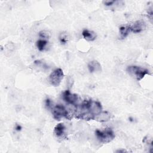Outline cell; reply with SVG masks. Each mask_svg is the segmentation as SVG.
<instances>
[{
    "instance_id": "6da1fadb",
    "label": "cell",
    "mask_w": 153,
    "mask_h": 153,
    "mask_svg": "<svg viewBox=\"0 0 153 153\" xmlns=\"http://www.w3.org/2000/svg\"><path fill=\"white\" fill-rule=\"evenodd\" d=\"M102 111L101 103L91 99L84 100L75 106L74 115L75 118L84 120H94L96 116Z\"/></svg>"
},
{
    "instance_id": "7a4b0ae2",
    "label": "cell",
    "mask_w": 153,
    "mask_h": 153,
    "mask_svg": "<svg viewBox=\"0 0 153 153\" xmlns=\"http://www.w3.org/2000/svg\"><path fill=\"white\" fill-rule=\"evenodd\" d=\"M96 136L97 139L103 143H107L115 138V134L111 128H106L103 130H96Z\"/></svg>"
},
{
    "instance_id": "3957f363",
    "label": "cell",
    "mask_w": 153,
    "mask_h": 153,
    "mask_svg": "<svg viewBox=\"0 0 153 153\" xmlns=\"http://www.w3.org/2000/svg\"><path fill=\"white\" fill-rule=\"evenodd\" d=\"M127 71L138 81L141 80L146 75L149 74V71L148 69L137 66H128Z\"/></svg>"
},
{
    "instance_id": "277c9868",
    "label": "cell",
    "mask_w": 153,
    "mask_h": 153,
    "mask_svg": "<svg viewBox=\"0 0 153 153\" xmlns=\"http://www.w3.org/2000/svg\"><path fill=\"white\" fill-rule=\"evenodd\" d=\"M51 108L53 117L56 120H60L62 117H65L68 120L71 118L69 112L63 105H56L54 106H52Z\"/></svg>"
},
{
    "instance_id": "5b68a950",
    "label": "cell",
    "mask_w": 153,
    "mask_h": 153,
    "mask_svg": "<svg viewBox=\"0 0 153 153\" xmlns=\"http://www.w3.org/2000/svg\"><path fill=\"white\" fill-rule=\"evenodd\" d=\"M64 76L63 72L62 69L57 68L55 69L49 76V82L51 85L57 87L59 86Z\"/></svg>"
},
{
    "instance_id": "8992f818",
    "label": "cell",
    "mask_w": 153,
    "mask_h": 153,
    "mask_svg": "<svg viewBox=\"0 0 153 153\" xmlns=\"http://www.w3.org/2000/svg\"><path fill=\"white\" fill-rule=\"evenodd\" d=\"M63 99L68 103L74 106H76L78 105L79 102V97L76 94L71 93L69 90H65L62 94Z\"/></svg>"
},
{
    "instance_id": "52a82bcc",
    "label": "cell",
    "mask_w": 153,
    "mask_h": 153,
    "mask_svg": "<svg viewBox=\"0 0 153 153\" xmlns=\"http://www.w3.org/2000/svg\"><path fill=\"white\" fill-rule=\"evenodd\" d=\"M130 26L131 32H133L135 33L140 32L141 31L143 30L146 27L145 23L141 20L136 21L131 26Z\"/></svg>"
},
{
    "instance_id": "ba28073f",
    "label": "cell",
    "mask_w": 153,
    "mask_h": 153,
    "mask_svg": "<svg viewBox=\"0 0 153 153\" xmlns=\"http://www.w3.org/2000/svg\"><path fill=\"white\" fill-rule=\"evenodd\" d=\"M82 35L84 38L88 41H93L96 38V34L95 32L88 29H84L82 32Z\"/></svg>"
},
{
    "instance_id": "9c48e42d",
    "label": "cell",
    "mask_w": 153,
    "mask_h": 153,
    "mask_svg": "<svg viewBox=\"0 0 153 153\" xmlns=\"http://www.w3.org/2000/svg\"><path fill=\"white\" fill-rule=\"evenodd\" d=\"M111 118V114L107 111H102L98 115H97L94 118V120L100 122H105L108 121Z\"/></svg>"
},
{
    "instance_id": "30bf717a",
    "label": "cell",
    "mask_w": 153,
    "mask_h": 153,
    "mask_svg": "<svg viewBox=\"0 0 153 153\" xmlns=\"http://www.w3.org/2000/svg\"><path fill=\"white\" fill-rule=\"evenodd\" d=\"M65 126L63 123H59L56 126L54 129V134L56 137H60L64 135Z\"/></svg>"
},
{
    "instance_id": "8fae6325",
    "label": "cell",
    "mask_w": 153,
    "mask_h": 153,
    "mask_svg": "<svg viewBox=\"0 0 153 153\" xmlns=\"http://www.w3.org/2000/svg\"><path fill=\"white\" fill-rule=\"evenodd\" d=\"M88 68L90 72H97L100 71L101 70V66L100 63L97 61H91L88 63Z\"/></svg>"
},
{
    "instance_id": "7c38bea8",
    "label": "cell",
    "mask_w": 153,
    "mask_h": 153,
    "mask_svg": "<svg viewBox=\"0 0 153 153\" xmlns=\"http://www.w3.org/2000/svg\"><path fill=\"white\" fill-rule=\"evenodd\" d=\"M131 32L130 26H124L120 27V33L121 38H126Z\"/></svg>"
},
{
    "instance_id": "4fadbf2b",
    "label": "cell",
    "mask_w": 153,
    "mask_h": 153,
    "mask_svg": "<svg viewBox=\"0 0 153 153\" xmlns=\"http://www.w3.org/2000/svg\"><path fill=\"white\" fill-rule=\"evenodd\" d=\"M47 44V41L44 39H40L36 42V47L39 51H42Z\"/></svg>"
},
{
    "instance_id": "5bb4252c",
    "label": "cell",
    "mask_w": 153,
    "mask_h": 153,
    "mask_svg": "<svg viewBox=\"0 0 153 153\" xmlns=\"http://www.w3.org/2000/svg\"><path fill=\"white\" fill-rule=\"evenodd\" d=\"M39 36L40 37H41L42 38L44 39H48V38L49 37V33L48 32L45 31V30H42L39 32Z\"/></svg>"
},
{
    "instance_id": "9a60e30c",
    "label": "cell",
    "mask_w": 153,
    "mask_h": 153,
    "mask_svg": "<svg viewBox=\"0 0 153 153\" xmlns=\"http://www.w3.org/2000/svg\"><path fill=\"white\" fill-rule=\"evenodd\" d=\"M60 41L62 44H65L67 42V38L63 34H62L60 36Z\"/></svg>"
},
{
    "instance_id": "2e32d148",
    "label": "cell",
    "mask_w": 153,
    "mask_h": 153,
    "mask_svg": "<svg viewBox=\"0 0 153 153\" xmlns=\"http://www.w3.org/2000/svg\"><path fill=\"white\" fill-rule=\"evenodd\" d=\"M115 1H104V4L106 6H111L114 3H115Z\"/></svg>"
},
{
    "instance_id": "e0dca14e",
    "label": "cell",
    "mask_w": 153,
    "mask_h": 153,
    "mask_svg": "<svg viewBox=\"0 0 153 153\" xmlns=\"http://www.w3.org/2000/svg\"><path fill=\"white\" fill-rule=\"evenodd\" d=\"M15 129L17 130V131H20L21 129H22V127L19 125V124H17L15 127Z\"/></svg>"
}]
</instances>
